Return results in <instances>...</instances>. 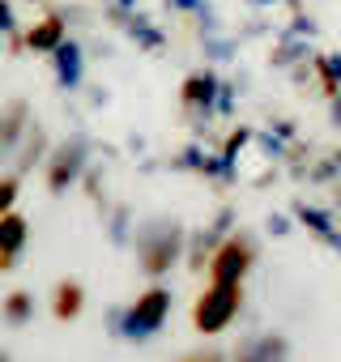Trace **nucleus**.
Wrapping results in <instances>:
<instances>
[{"instance_id": "1", "label": "nucleus", "mask_w": 341, "mask_h": 362, "mask_svg": "<svg viewBox=\"0 0 341 362\" xmlns=\"http://www.w3.org/2000/svg\"><path fill=\"white\" fill-rule=\"evenodd\" d=\"M180 256H184V230L175 222L158 218V222L141 226V235H137V264H141L145 277H166L180 264Z\"/></svg>"}, {"instance_id": "2", "label": "nucleus", "mask_w": 341, "mask_h": 362, "mask_svg": "<svg viewBox=\"0 0 341 362\" xmlns=\"http://www.w3.org/2000/svg\"><path fill=\"white\" fill-rule=\"evenodd\" d=\"M243 311V286H205L192 303V328L201 337H222Z\"/></svg>"}, {"instance_id": "3", "label": "nucleus", "mask_w": 341, "mask_h": 362, "mask_svg": "<svg viewBox=\"0 0 341 362\" xmlns=\"http://www.w3.org/2000/svg\"><path fill=\"white\" fill-rule=\"evenodd\" d=\"M170 290L166 286H145L128 307H124V328H120V337L124 341H145V337H154V332H162V324L170 320Z\"/></svg>"}, {"instance_id": "4", "label": "nucleus", "mask_w": 341, "mask_h": 362, "mask_svg": "<svg viewBox=\"0 0 341 362\" xmlns=\"http://www.w3.org/2000/svg\"><path fill=\"white\" fill-rule=\"evenodd\" d=\"M252 264H256V243L248 235H231L214 247L205 277H209V286H248Z\"/></svg>"}, {"instance_id": "5", "label": "nucleus", "mask_w": 341, "mask_h": 362, "mask_svg": "<svg viewBox=\"0 0 341 362\" xmlns=\"http://www.w3.org/2000/svg\"><path fill=\"white\" fill-rule=\"evenodd\" d=\"M226 362H290V341L282 332H256V337H243Z\"/></svg>"}, {"instance_id": "6", "label": "nucleus", "mask_w": 341, "mask_h": 362, "mask_svg": "<svg viewBox=\"0 0 341 362\" xmlns=\"http://www.w3.org/2000/svg\"><path fill=\"white\" fill-rule=\"evenodd\" d=\"M81 162H86V145H81V141H64V145L52 153V162H47V188H52L56 197L77 184Z\"/></svg>"}, {"instance_id": "7", "label": "nucleus", "mask_w": 341, "mask_h": 362, "mask_svg": "<svg viewBox=\"0 0 341 362\" xmlns=\"http://www.w3.org/2000/svg\"><path fill=\"white\" fill-rule=\"evenodd\" d=\"M26 239H30V222L13 209L0 218V269H13L18 256L26 252Z\"/></svg>"}, {"instance_id": "8", "label": "nucleus", "mask_w": 341, "mask_h": 362, "mask_svg": "<svg viewBox=\"0 0 341 362\" xmlns=\"http://www.w3.org/2000/svg\"><path fill=\"white\" fill-rule=\"evenodd\" d=\"M52 315L60 320V324H73L81 311H86V286L77 281V277H60L56 286H52Z\"/></svg>"}, {"instance_id": "9", "label": "nucleus", "mask_w": 341, "mask_h": 362, "mask_svg": "<svg viewBox=\"0 0 341 362\" xmlns=\"http://www.w3.org/2000/svg\"><path fill=\"white\" fill-rule=\"evenodd\" d=\"M0 320H5L9 328H22L35 320V294L30 290H9L5 303H0Z\"/></svg>"}, {"instance_id": "10", "label": "nucleus", "mask_w": 341, "mask_h": 362, "mask_svg": "<svg viewBox=\"0 0 341 362\" xmlns=\"http://www.w3.org/2000/svg\"><path fill=\"white\" fill-rule=\"evenodd\" d=\"M26 43H30L35 52H56V47H64V22H60V18H43V22L26 35Z\"/></svg>"}, {"instance_id": "11", "label": "nucleus", "mask_w": 341, "mask_h": 362, "mask_svg": "<svg viewBox=\"0 0 341 362\" xmlns=\"http://www.w3.org/2000/svg\"><path fill=\"white\" fill-rule=\"evenodd\" d=\"M22 128H26V107L13 103L5 111V119H0V145H18L22 141Z\"/></svg>"}, {"instance_id": "12", "label": "nucleus", "mask_w": 341, "mask_h": 362, "mask_svg": "<svg viewBox=\"0 0 341 362\" xmlns=\"http://www.w3.org/2000/svg\"><path fill=\"white\" fill-rule=\"evenodd\" d=\"M18 192H22V175H0V218L13 214Z\"/></svg>"}, {"instance_id": "13", "label": "nucleus", "mask_w": 341, "mask_h": 362, "mask_svg": "<svg viewBox=\"0 0 341 362\" xmlns=\"http://www.w3.org/2000/svg\"><path fill=\"white\" fill-rule=\"evenodd\" d=\"M214 98V77H192L188 86H184V103H192V107H205Z\"/></svg>"}, {"instance_id": "14", "label": "nucleus", "mask_w": 341, "mask_h": 362, "mask_svg": "<svg viewBox=\"0 0 341 362\" xmlns=\"http://www.w3.org/2000/svg\"><path fill=\"white\" fill-rule=\"evenodd\" d=\"M170 362H226V349L201 345V349H188V354H180V358H170Z\"/></svg>"}, {"instance_id": "15", "label": "nucleus", "mask_w": 341, "mask_h": 362, "mask_svg": "<svg viewBox=\"0 0 341 362\" xmlns=\"http://www.w3.org/2000/svg\"><path fill=\"white\" fill-rule=\"evenodd\" d=\"M0 362H13V354H9V349H0Z\"/></svg>"}]
</instances>
